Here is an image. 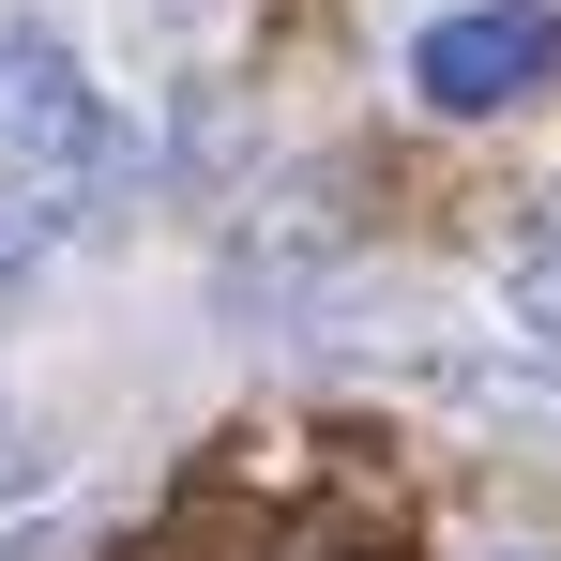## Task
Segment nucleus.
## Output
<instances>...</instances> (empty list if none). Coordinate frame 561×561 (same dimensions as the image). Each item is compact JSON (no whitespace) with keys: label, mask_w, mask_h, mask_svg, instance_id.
<instances>
[{"label":"nucleus","mask_w":561,"mask_h":561,"mask_svg":"<svg viewBox=\"0 0 561 561\" xmlns=\"http://www.w3.org/2000/svg\"><path fill=\"white\" fill-rule=\"evenodd\" d=\"M501 319H516L531 350H561V213H547V228H516V243H501Z\"/></svg>","instance_id":"obj_3"},{"label":"nucleus","mask_w":561,"mask_h":561,"mask_svg":"<svg viewBox=\"0 0 561 561\" xmlns=\"http://www.w3.org/2000/svg\"><path fill=\"white\" fill-rule=\"evenodd\" d=\"M561 77V0H440L410 31V106L425 122H516Z\"/></svg>","instance_id":"obj_1"},{"label":"nucleus","mask_w":561,"mask_h":561,"mask_svg":"<svg viewBox=\"0 0 561 561\" xmlns=\"http://www.w3.org/2000/svg\"><path fill=\"white\" fill-rule=\"evenodd\" d=\"M46 243H61V213H46V197H0V304L46 274Z\"/></svg>","instance_id":"obj_4"},{"label":"nucleus","mask_w":561,"mask_h":561,"mask_svg":"<svg viewBox=\"0 0 561 561\" xmlns=\"http://www.w3.org/2000/svg\"><path fill=\"white\" fill-rule=\"evenodd\" d=\"M31 485H46V440H31V410L0 394V501H31Z\"/></svg>","instance_id":"obj_5"},{"label":"nucleus","mask_w":561,"mask_h":561,"mask_svg":"<svg viewBox=\"0 0 561 561\" xmlns=\"http://www.w3.org/2000/svg\"><path fill=\"white\" fill-rule=\"evenodd\" d=\"M501 561H547V547H501Z\"/></svg>","instance_id":"obj_6"},{"label":"nucleus","mask_w":561,"mask_h":561,"mask_svg":"<svg viewBox=\"0 0 561 561\" xmlns=\"http://www.w3.org/2000/svg\"><path fill=\"white\" fill-rule=\"evenodd\" d=\"M0 168H31V183H106L122 168V106L106 77L77 61V31H0Z\"/></svg>","instance_id":"obj_2"}]
</instances>
